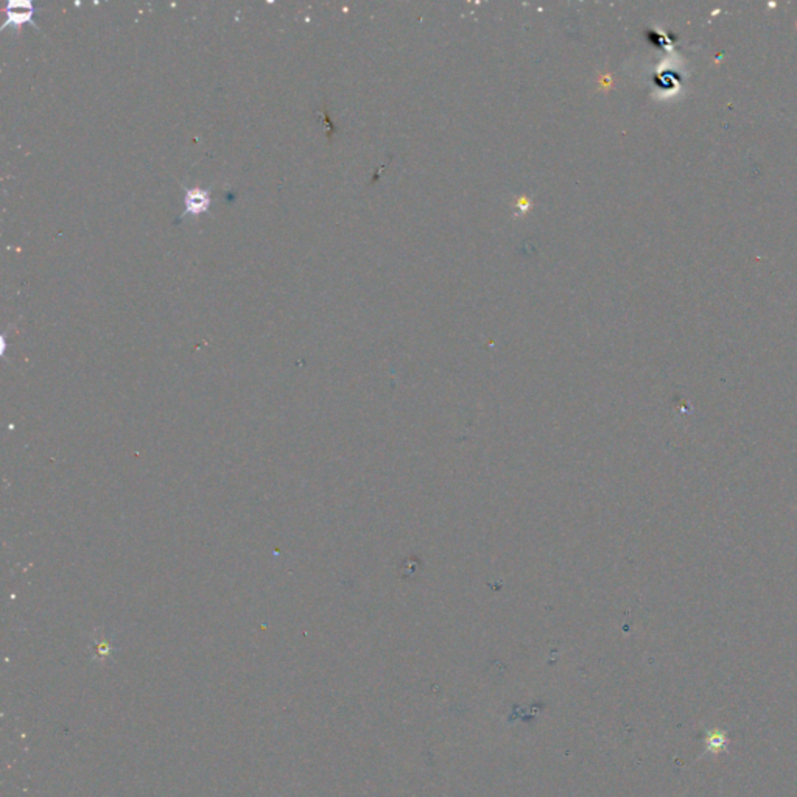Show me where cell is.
Segmentation results:
<instances>
[{
    "mask_svg": "<svg viewBox=\"0 0 797 797\" xmlns=\"http://www.w3.org/2000/svg\"><path fill=\"white\" fill-rule=\"evenodd\" d=\"M729 745H731V738H729L726 729L721 727H712L707 729L704 732V754H710L712 757H720L729 751Z\"/></svg>",
    "mask_w": 797,
    "mask_h": 797,
    "instance_id": "cell-1",
    "label": "cell"
},
{
    "mask_svg": "<svg viewBox=\"0 0 797 797\" xmlns=\"http://www.w3.org/2000/svg\"><path fill=\"white\" fill-rule=\"evenodd\" d=\"M6 22L3 24V26H8V25H15V26H21L25 22H31V16H33V6L30 2H13L8 3V8H6Z\"/></svg>",
    "mask_w": 797,
    "mask_h": 797,
    "instance_id": "cell-2",
    "label": "cell"
},
{
    "mask_svg": "<svg viewBox=\"0 0 797 797\" xmlns=\"http://www.w3.org/2000/svg\"><path fill=\"white\" fill-rule=\"evenodd\" d=\"M211 206L209 192L201 189H190L185 193V213L189 215H199L206 212Z\"/></svg>",
    "mask_w": 797,
    "mask_h": 797,
    "instance_id": "cell-3",
    "label": "cell"
}]
</instances>
